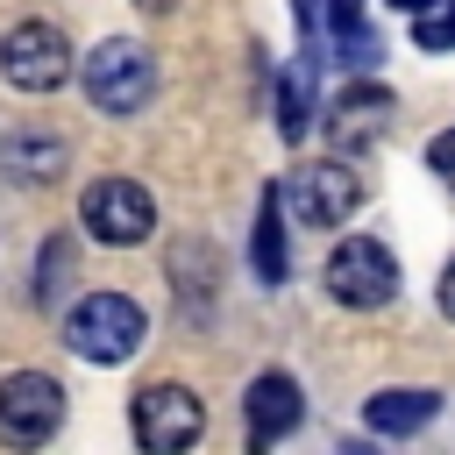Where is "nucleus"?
Segmentation results:
<instances>
[{
	"instance_id": "obj_20",
	"label": "nucleus",
	"mask_w": 455,
	"mask_h": 455,
	"mask_svg": "<svg viewBox=\"0 0 455 455\" xmlns=\"http://www.w3.org/2000/svg\"><path fill=\"white\" fill-rule=\"evenodd\" d=\"M334 455H377V448H370V441H341Z\"/></svg>"
},
{
	"instance_id": "obj_3",
	"label": "nucleus",
	"mask_w": 455,
	"mask_h": 455,
	"mask_svg": "<svg viewBox=\"0 0 455 455\" xmlns=\"http://www.w3.org/2000/svg\"><path fill=\"white\" fill-rule=\"evenodd\" d=\"M0 78L21 92H57L71 78V43L57 21H14L0 36Z\"/></svg>"
},
{
	"instance_id": "obj_14",
	"label": "nucleus",
	"mask_w": 455,
	"mask_h": 455,
	"mask_svg": "<svg viewBox=\"0 0 455 455\" xmlns=\"http://www.w3.org/2000/svg\"><path fill=\"white\" fill-rule=\"evenodd\" d=\"M71 270H78L71 242H64V235H50V242H43V263H36V299H43V306H57V299L71 291Z\"/></svg>"
},
{
	"instance_id": "obj_21",
	"label": "nucleus",
	"mask_w": 455,
	"mask_h": 455,
	"mask_svg": "<svg viewBox=\"0 0 455 455\" xmlns=\"http://www.w3.org/2000/svg\"><path fill=\"white\" fill-rule=\"evenodd\" d=\"M291 7H299V21H313V14H320V0H291Z\"/></svg>"
},
{
	"instance_id": "obj_19",
	"label": "nucleus",
	"mask_w": 455,
	"mask_h": 455,
	"mask_svg": "<svg viewBox=\"0 0 455 455\" xmlns=\"http://www.w3.org/2000/svg\"><path fill=\"white\" fill-rule=\"evenodd\" d=\"M391 7H398V14H427L434 0H391Z\"/></svg>"
},
{
	"instance_id": "obj_2",
	"label": "nucleus",
	"mask_w": 455,
	"mask_h": 455,
	"mask_svg": "<svg viewBox=\"0 0 455 455\" xmlns=\"http://www.w3.org/2000/svg\"><path fill=\"white\" fill-rule=\"evenodd\" d=\"M64 341H71L85 363H128V355L142 348V306H135L128 291H92V299L71 306Z\"/></svg>"
},
{
	"instance_id": "obj_7",
	"label": "nucleus",
	"mask_w": 455,
	"mask_h": 455,
	"mask_svg": "<svg viewBox=\"0 0 455 455\" xmlns=\"http://www.w3.org/2000/svg\"><path fill=\"white\" fill-rule=\"evenodd\" d=\"M57 419H64V391H57L50 377L14 370V377L0 384V441H7V448H43V441L57 434Z\"/></svg>"
},
{
	"instance_id": "obj_11",
	"label": "nucleus",
	"mask_w": 455,
	"mask_h": 455,
	"mask_svg": "<svg viewBox=\"0 0 455 455\" xmlns=\"http://www.w3.org/2000/svg\"><path fill=\"white\" fill-rule=\"evenodd\" d=\"M434 412H441V391H419V384H405V391L391 384V391H377V398L363 405V419H370L377 434H419Z\"/></svg>"
},
{
	"instance_id": "obj_1",
	"label": "nucleus",
	"mask_w": 455,
	"mask_h": 455,
	"mask_svg": "<svg viewBox=\"0 0 455 455\" xmlns=\"http://www.w3.org/2000/svg\"><path fill=\"white\" fill-rule=\"evenodd\" d=\"M78 85H85V100H92L100 114H135V107L156 92V57H149L142 43H128V36H107V43L78 64Z\"/></svg>"
},
{
	"instance_id": "obj_13",
	"label": "nucleus",
	"mask_w": 455,
	"mask_h": 455,
	"mask_svg": "<svg viewBox=\"0 0 455 455\" xmlns=\"http://www.w3.org/2000/svg\"><path fill=\"white\" fill-rule=\"evenodd\" d=\"M284 263H291L284 256V192L270 185L263 192V213H256V277L263 284H284Z\"/></svg>"
},
{
	"instance_id": "obj_10",
	"label": "nucleus",
	"mask_w": 455,
	"mask_h": 455,
	"mask_svg": "<svg viewBox=\"0 0 455 455\" xmlns=\"http://www.w3.org/2000/svg\"><path fill=\"white\" fill-rule=\"evenodd\" d=\"M0 171L21 178V185H57L64 178V142L36 135V128H14V135H0Z\"/></svg>"
},
{
	"instance_id": "obj_9",
	"label": "nucleus",
	"mask_w": 455,
	"mask_h": 455,
	"mask_svg": "<svg viewBox=\"0 0 455 455\" xmlns=\"http://www.w3.org/2000/svg\"><path fill=\"white\" fill-rule=\"evenodd\" d=\"M299 419H306V398H299V384H291V377H277V370H270V377H256V384H249V448H256V455H263V448H277Z\"/></svg>"
},
{
	"instance_id": "obj_22",
	"label": "nucleus",
	"mask_w": 455,
	"mask_h": 455,
	"mask_svg": "<svg viewBox=\"0 0 455 455\" xmlns=\"http://www.w3.org/2000/svg\"><path fill=\"white\" fill-rule=\"evenodd\" d=\"M135 7H149V14H164V7H171V0H135Z\"/></svg>"
},
{
	"instance_id": "obj_8",
	"label": "nucleus",
	"mask_w": 455,
	"mask_h": 455,
	"mask_svg": "<svg viewBox=\"0 0 455 455\" xmlns=\"http://www.w3.org/2000/svg\"><path fill=\"white\" fill-rule=\"evenodd\" d=\"M78 213H85V228H92L100 242H114V249H135V242H149V228H156L149 192L128 185V178H100V185H85Z\"/></svg>"
},
{
	"instance_id": "obj_17",
	"label": "nucleus",
	"mask_w": 455,
	"mask_h": 455,
	"mask_svg": "<svg viewBox=\"0 0 455 455\" xmlns=\"http://www.w3.org/2000/svg\"><path fill=\"white\" fill-rule=\"evenodd\" d=\"M327 21L334 36H363V0H327Z\"/></svg>"
},
{
	"instance_id": "obj_16",
	"label": "nucleus",
	"mask_w": 455,
	"mask_h": 455,
	"mask_svg": "<svg viewBox=\"0 0 455 455\" xmlns=\"http://www.w3.org/2000/svg\"><path fill=\"white\" fill-rule=\"evenodd\" d=\"M427 164L441 171V185H455V128H441V135L427 142Z\"/></svg>"
},
{
	"instance_id": "obj_18",
	"label": "nucleus",
	"mask_w": 455,
	"mask_h": 455,
	"mask_svg": "<svg viewBox=\"0 0 455 455\" xmlns=\"http://www.w3.org/2000/svg\"><path fill=\"white\" fill-rule=\"evenodd\" d=\"M441 313L455 320V256H448V270H441Z\"/></svg>"
},
{
	"instance_id": "obj_12",
	"label": "nucleus",
	"mask_w": 455,
	"mask_h": 455,
	"mask_svg": "<svg viewBox=\"0 0 455 455\" xmlns=\"http://www.w3.org/2000/svg\"><path fill=\"white\" fill-rule=\"evenodd\" d=\"M384 114H391V92L384 85H348L334 100V142H370L384 128Z\"/></svg>"
},
{
	"instance_id": "obj_6",
	"label": "nucleus",
	"mask_w": 455,
	"mask_h": 455,
	"mask_svg": "<svg viewBox=\"0 0 455 455\" xmlns=\"http://www.w3.org/2000/svg\"><path fill=\"white\" fill-rule=\"evenodd\" d=\"M199 427H206V412L185 384H142L135 391V441L149 455H185L199 441Z\"/></svg>"
},
{
	"instance_id": "obj_4",
	"label": "nucleus",
	"mask_w": 455,
	"mask_h": 455,
	"mask_svg": "<svg viewBox=\"0 0 455 455\" xmlns=\"http://www.w3.org/2000/svg\"><path fill=\"white\" fill-rule=\"evenodd\" d=\"M327 291L341 299V306H384L391 291H398V256L377 242V235H348L334 256H327Z\"/></svg>"
},
{
	"instance_id": "obj_15",
	"label": "nucleus",
	"mask_w": 455,
	"mask_h": 455,
	"mask_svg": "<svg viewBox=\"0 0 455 455\" xmlns=\"http://www.w3.org/2000/svg\"><path fill=\"white\" fill-rule=\"evenodd\" d=\"M277 135H284V142L306 135V71H291V78L277 85Z\"/></svg>"
},
{
	"instance_id": "obj_5",
	"label": "nucleus",
	"mask_w": 455,
	"mask_h": 455,
	"mask_svg": "<svg viewBox=\"0 0 455 455\" xmlns=\"http://www.w3.org/2000/svg\"><path fill=\"white\" fill-rule=\"evenodd\" d=\"M355 206H363V178H355L348 164H306V171H291V185H284V213H291L299 228H341Z\"/></svg>"
}]
</instances>
